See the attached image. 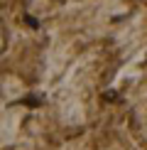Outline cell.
<instances>
[{
	"instance_id": "cell-2",
	"label": "cell",
	"mask_w": 147,
	"mask_h": 150,
	"mask_svg": "<svg viewBox=\"0 0 147 150\" xmlns=\"http://www.w3.org/2000/svg\"><path fill=\"white\" fill-rule=\"evenodd\" d=\"M24 103H27V106H32V108H34V106H37V103H39V101H37V98H34V96H27V98H24Z\"/></svg>"
},
{
	"instance_id": "cell-1",
	"label": "cell",
	"mask_w": 147,
	"mask_h": 150,
	"mask_svg": "<svg viewBox=\"0 0 147 150\" xmlns=\"http://www.w3.org/2000/svg\"><path fill=\"white\" fill-rule=\"evenodd\" d=\"M24 22H27V25H29L32 30H37V27H39V22H37V17H32V15H27V17H24Z\"/></svg>"
}]
</instances>
